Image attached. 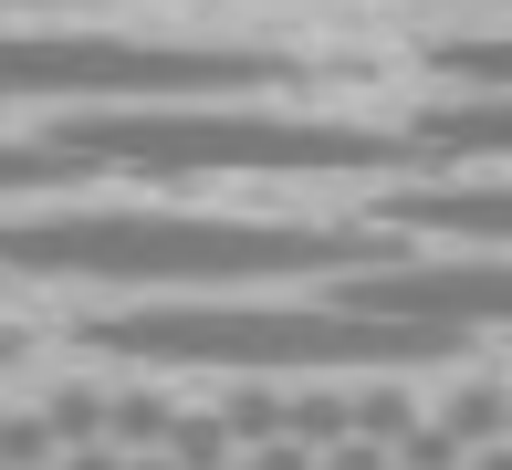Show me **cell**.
<instances>
[{
	"instance_id": "cell-10",
	"label": "cell",
	"mask_w": 512,
	"mask_h": 470,
	"mask_svg": "<svg viewBox=\"0 0 512 470\" xmlns=\"http://www.w3.org/2000/svg\"><path fill=\"white\" fill-rule=\"evenodd\" d=\"M11 356H21V335H0V366H11Z\"/></svg>"
},
{
	"instance_id": "cell-2",
	"label": "cell",
	"mask_w": 512,
	"mask_h": 470,
	"mask_svg": "<svg viewBox=\"0 0 512 470\" xmlns=\"http://www.w3.org/2000/svg\"><path fill=\"white\" fill-rule=\"evenodd\" d=\"M84 178H335V168H429L398 126L345 115H283L241 94H147V105H84L53 126Z\"/></svg>"
},
{
	"instance_id": "cell-3",
	"label": "cell",
	"mask_w": 512,
	"mask_h": 470,
	"mask_svg": "<svg viewBox=\"0 0 512 470\" xmlns=\"http://www.w3.org/2000/svg\"><path fill=\"white\" fill-rule=\"evenodd\" d=\"M95 356L126 366H220V376H335V366H429L471 335L356 303H147V314H84Z\"/></svg>"
},
{
	"instance_id": "cell-11",
	"label": "cell",
	"mask_w": 512,
	"mask_h": 470,
	"mask_svg": "<svg viewBox=\"0 0 512 470\" xmlns=\"http://www.w3.org/2000/svg\"><path fill=\"white\" fill-rule=\"evenodd\" d=\"M42 11H74V0H42Z\"/></svg>"
},
{
	"instance_id": "cell-5",
	"label": "cell",
	"mask_w": 512,
	"mask_h": 470,
	"mask_svg": "<svg viewBox=\"0 0 512 470\" xmlns=\"http://www.w3.org/2000/svg\"><path fill=\"white\" fill-rule=\"evenodd\" d=\"M324 293L356 303V314H408V324H512V251H439V262H345L324 272Z\"/></svg>"
},
{
	"instance_id": "cell-8",
	"label": "cell",
	"mask_w": 512,
	"mask_h": 470,
	"mask_svg": "<svg viewBox=\"0 0 512 470\" xmlns=\"http://www.w3.org/2000/svg\"><path fill=\"white\" fill-rule=\"evenodd\" d=\"M84 168L53 147V136H0V199H21V188H74Z\"/></svg>"
},
{
	"instance_id": "cell-4",
	"label": "cell",
	"mask_w": 512,
	"mask_h": 470,
	"mask_svg": "<svg viewBox=\"0 0 512 470\" xmlns=\"http://www.w3.org/2000/svg\"><path fill=\"white\" fill-rule=\"evenodd\" d=\"M304 63L272 42H157V32H0V105H147V94H251Z\"/></svg>"
},
{
	"instance_id": "cell-9",
	"label": "cell",
	"mask_w": 512,
	"mask_h": 470,
	"mask_svg": "<svg viewBox=\"0 0 512 470\" xmlns=\"http://www.w3.org/2000/svg\"><path fill=\"white\" fill-rule=\"evenodd\" d=\"M429 63L450 84H512V32H481V42H429Z\"/></svg>"
},
{
	"instance_id": "cell-1",
	"label": "cell",
	"mask_w": 512,
	"mask_h": 470,
	"mask_svg": "<svg viewBox=\"0 0 512 470\" xmlns=\"http://www.w3.org/2000/svg\"><path fill=\"white\" fill-rule=\"evenodd\" d=\"M345 262H387V241L335 220H220V209H32L0 220V272L42 282H324Z\"/></svg>"
},
{
	"instance_id": "cell-7",
	"label": "cell",
	"mask_w": 512,
	"mask_h": 470,
	"mask_svg": "<svg viewBox=\"0 0 512 470\" xmlns=\"http://www.w3.org/2000/svg\"><path fill=\"white\" fill-rule=\"evenodd\" d=\"M398 136L429 168H512V84H460L439 105H418Z\"/></svg>"
},
{
	"instance_id": "cell-6",
	"label": "cell",
	"mask_w": 512,
	"mask_h": 470,
	"mask_svg": "<svg viewBox=\"0 0 512 470\" xmlns=\"http://www.w3.org/2000/svg\"><path fill=\"white\" fill-rule=\"evenodd\" d=\"M377 220L398 230H439V241H471V251H512V178H460V168H429L408 188H387Z\"/></svg>"
}]
</instances>
